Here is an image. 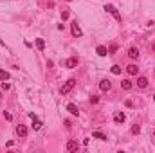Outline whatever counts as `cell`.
<instances>
[{"instance_id":"obj_4","label":"cell","mask_w":155,"mask_h":153,"mask_svg":"<svg viewBox=\"0 0 155 153\" xmlns=\"http://www.w3.org/2000/svg\"><path fill=\"white\" fill-rule=\"evenodd\" d=\"M126 72L130 76H137L139 74V67H137L135 63H130V65H126Z\"/></svg>"},{"instance_id":"obj_11","label":"cell","mask_w":155,"mask_h":153,"mask_svg":"<svg viewBox=\"0 0 155 153\" xmlns=\"http://www.w3.org/2000/svg\"><path fill=\"white\" fill-rule=\"evenodd\" d=\"M132 86H133V83L130 79H121V88L123 90H132Z\"/></svg>"},{"instance_id":"obj_3","label":"cell","mask_w":155,"mask_h":153,"mask_svg":"<svg viewBox=\"0 0 155 153\" xmlns=\"http://www.w3.org/2000/svg\"><path fill=\"white\" fill-rule=\"evenodd\" d=\"M70 31H72V36L74 38L83 36V32H81V29H79V25H78V20H74V22L70 24Z\"/></svg>"},{"instance_id":"obj_25","label":"cell","mask_w":155,"mask_h":153,"mask_svg":"<svg viewBox=\"0 0 155 153\" xmlns=\"http://www.w3.org/2000/svg\"><path fill=\"white\" fill-rule=\"evenodd\" d=\"M125 104H126V106H128V108H132V106H133V103H132V101H130V99H126V101H125Z\"/></svg>"},{"instance_id":"obj_29","label":"cell","mask_w":155,"mask_h":153,"mask_svg":"<svg viewBox=\"0 0 155 153\" xmlns=\"http://www.w3.org/2000/svg\"><path fill=\"white\" fill-rule=\"evenodd\" d=\"M67 2H72V0H67Z\"/></svg>"},{"instance_id":"obj_23","label":"cell","mask_w":155,"mask_h":153,"mask_svg":"<svg viewBox=\"0 0 155 153\" xmlns=\"http://www.w3.org/2000/svg\"><path fill=\"white\" fill-rule=\"evenodd\" d=\"M4 117H5V119H7V121H11V119H13V115L9 114V112H4Z\"/></svg>"},{"instance_id":"obj_20","label":"cell","mask_w":155,"mask_h":153,"mask_svg":"<svg viewBox=\"0 0 155 153\" xmlns=\"http://www.w3.org/2000/svg\"><path fill=\"white\" fill-rule=\"evenodd\" d=\"M117 49H119L117 45H116V43H112V45H110V49H108V54H116Z\"/></svg>"},{"instance_id":"obj_27","label":"cell","mask_w":155,"mask_h":153,"mask_svg":"<svg viewBox=\"0 0 155 153\" xmlns=\"http://www.w3.org/2000/svg\"><path fill=\"white\" fill-rule=\"evenodd\" d=\"M152 51H153V52H155V43H153V45H152Z\"/></svg>"},{"instance_id":"obj_7","label":"cell","mask_w":155,"mask_h":153,"mask_svg":"<svg viewBox=\"0 0 155 153\" xmlns=\"http://www.w3.org/2000/svg\"><path fill=\"white\" fill-rule=\"evenodd\" d=\"M125 121H126V115L123 114V112H116V114H114V123L116 124H121Z\"/></svg>"},{"instance_id":"obj_24","label":"cell","mask_w":155,"mask_h":153,"mask_svg":"<svg viewBox=\"0 0 155 153\" xmlns=\"http://www.w3.org/2000/svg\"><path fill=\"white\" fill-rule=\"evenodd\" d=\"M97 101H99V97H96V96H94V97H90V103H92V104H96Z\"/></svg>"},{"instance_id":"obj_21","label":"cell","mask_w":155,"mask_h":153,"mask_svg":"<svg viewBox=\"0 0 155 153\" xmlns=\"http://www.w3.org/2000/svg\"><path fill=\"white\" fill-rule=\"evenodd\" d=\"M139 131H141V128H139L137 124H135V126H132V133H133V135H137Z\"/></svg>"},{"instance_id":"obj_13","label":"cell","mask_w":155,"mask_h":153,"mask_svg":"<svg viewBox=\"0 0 155 153\" xmlns=\"http://www.w3.org/2000/svg\"><path fill=\"white\" fill-rule=\"evenodd\" d=\"M96 52H97L99 56H106V54H108V49H106L105 45H97V49H96Z\"/></svg>"},{"instance_id":"obj_31","label":"cell","mask_w":155,"mask_h":153,"mask_svg":"<svg viewBox=\"0 0 155 153\" xmlns=\"http://www.w3.org/2000/svg\"><path fill=\"white\" fill-rule=\"evenodd\" d=\"M153 135H155V131H153Z\"/></svg>"},{"instance_id":"obj_15","label":"cell","mask_w":155,"mask_h":153,"mask_svg":"<svg viewBox=\"0 0 155 153\" xmlns=\"http://www.w3.org/2000/svg\"><path fill=\"white\" fill-rule=\"evenodd\" d=\"M32 130H40L42 128V121H40V119H36V117H32Z\"/></svg>"},{"instance_id":"obj_19","label":"cell","mask_w":155,"mask_h":153,"mask_svg":"<svg viewBox=\"0 0 155 153\" xmlns=\"http://www.w3.org/2000/svg\"><path fill=\"white\" fill-rule=\"evenodd\" d=\"M0 79H2V81H5V79H9V72H7V70H2V69H0Z\"/></svg>"},{"instance_id":"obj_26","label":"cell","mask_w":155,"mask_h":153,"mask_svg":"<svg viewBox=\"0 0 155 153\" xmlns=\"http://www.w3.org/2000/svg\"><path fill=\"white\" fill-rule=\"evenodd\" d=\"M62 18H63V20H67V18H69V13L63 11V13H62Z\"/></svg>"},{"instance_id":"obj_17","label":"cell","mask_w":155,"mask_h":153,"mask_svg":"<svg viewBox=\"0 0 155 153\" xmlns=\"http://www.w3.org/2000/svg\"><path fill=\"white\" fill-rule=\"evenodd\" d=\"M36 49H38V51H43V49H45V42H43V38H36Z\"/></svg>"},{"instance_id":"obj_8","label":"cell","mask_w":155,"mask_h":153,"mask_svg":"<svg viewBox=\"0 0 155 153\" xmlns=\"http://www.w3.org/2000/svg\"><path fill=\"white\" fill-rule=\"evenodd\" d=\"M78 63H79V59H78V58H69V59L65 61V67H67V69H76V67H78Z\"/></svg>"},{"instance_id":"obj_12","label":"cell","mask_w":155,"mask_h":153,"mask_svg":"<svg viewBox=\"0 0 155 153\" xmlns=\"http://www.w3.org/2000/svg\"><path fill=\"white\" fill-rule=\"evenodd\" d=\"M67 110H69L72 115H79V110H78V106L74 104V103H69V104H67Z\"/></svg>"},{"instance_id":"obj_5","label":"cell","mask_w":155,"mask_h":153,"mask_svg":"<svg viewBox=\"0 0 155 153\" xmlns=\"http://www.w3.org/2000/svg\"><path fill=\"white\" fill-rule=\"evenodd\" d=\"M110 86H112V83L108 81V79H101V81H99V90L101 92H108Z\"/></svg>"},{"instance_id":"obj_1","label":"cell","mask_w":155,"mask_h":153,"mask_svg":"<svg viewBox=\"0 0 155 153\" xmlns=\"http://www.w3.org/2000/svg\"><path fill=\"white\" fill-rule=\"evenodd\" d=\"M74 86H76V79H74V78H70V79H67V81H65V85L62 86V90H60V92H62V96H65V94H69V92L74 88Z\"/></svg>"},{"instance_id":"obj_9","label":"cell","mask_w":155,"mask_h":153,"mask_svg":"<svg viewBox=\"0 0 155 153\" xmlns=\"http://www.w3.org/2000/svg\"><path fill=\"white\" fill-rule=\"evenodd\" d=\"M128 58L137 59V58H139V49H137V47H130V49H128Z\"/></svg>"},{"instance_id":"obj_16","label":"cell","mask_w":155,"mask_h":153,"mask_svg":"<svg viewBox=\"0 0 155 153\" xmlns=\"http://www.w3.org/2000/svg\"><path fill=\"white\" fill-rule=\"evenodd\" d=\"M92 137L94 139H99V141H106V135L101 133V131H92Z\"/></svg>"},{"instance_id":"obj_28","label":"cell","mask_w":155,"mask_h":153,"mask_svg":"<svg viewBox=\"0 0 155 153\" xmlns=\"http://www.w3.org/2000/svg\"><path fill=\"white\" fill-rule=\"evenodd\" d=\"M0 97H2V92H0Z\"/></svg>"},{"instance_id":"obj_14","label":"cell","mask_w":155,"mask_h":153,"mask_svg":"<svg viewBox=\"0 0 155 153\" xmlns=\"http://www.w3.org/2000/svg\"><path fill=\"white\" fill-rule=\"evenodd\" d=\"M67 150L69 151H78V142L76 141H69L67 142Z\"/></svg>"},{"instance_id":"obj_10","label":"cell","mask_w":155,"mask_h":153,"mask_svg":"<svg viewBox=\"0 0 155 153\" xmlns=\"http://www.w3.org/2000/svg\"><path fill=\"white\" fill-rule=\"evenodd\" d=\"M137 86H139V88H146V86H148V78L139 76L137 78Z\"/></svg>"},{"instance_id":"obj_2","label":"cell","mask_w":155,"mask_h":153,"mask_svg":"<svg viewBox=\"0 0 155 153\" xmlns=\"http://www.w3.org/2000/svg\"><path fill=\"white\" fill-rule=\"evenodd\" d=\"M105 11H106V13H110V15H112L114 18H116L117 22H121V15H119V11H117L116 7H114L112 4H105Z\"/></svg>"},{"instance_id":"obj_18","label":"cell","mask_w":155,"mask_h":153,"mask_svg":"<svg viewBox=\"0 0 155 153\" xmlns=\"http://www.w3.org/2000/svg\"><path fill=\"white\" fill-rule=\"evenodd\" d=\"M110 72H112L114 76H119V74H121V67H119V65H112V69H110Z\"/></svg>"},{"instance_id":"obj_22","label":"cell","mask_w":155,"mask_h":153,"mask_svg":"<svg viewBox=\"0 0 155 153\" xmlns=\"http://www.w3.org/2000/svg\"><path fill=\"white\" fill-rule=\"evenodd\" d=\"M9 88H11V85L4 81V83H2V90H9Z\"/></svg>"},{"instance_id":"obj_30","label":"cell","mask_w":155,"mask_h":153,"mask_svg":"<svg viewBox=\"0 0 155 153\" xmlns=\"http://www.w3.org/2000/svg\"><path fill=\"white\" fill-rule=\"evenodd\" d=\"M153 101H155V96H153Z\"/></svg>"},{"instance_id":"obj_6","label":"cell","mask_w":155,"mask_h":153,"mask_svg":"<svg viewBox=\"0 0 155 153\" xmlns=\"http://www.w3.org/2000/svg\"><path fill=\"white\" fill-rule=\"evenodd\" d=\"M15 131H16V135H18V137H22V139H25V137H27V128H25L24 124H18Z\"/></svg>"}]
</instances>
